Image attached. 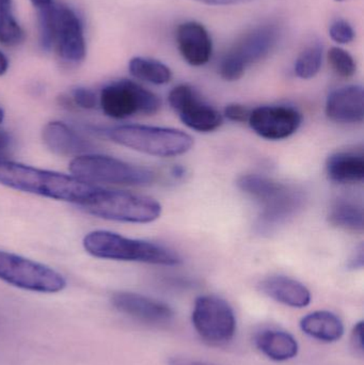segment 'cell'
I'll list each match as a JSON object with an SVG mask.
<instances>
[{"instance_id": "30", "label": "cell", "mask_w": 364, "mask_h": 365, "mask_svg": "<svg viewBox=\"0 0 364 365\" xmlns=\"http://www.w3.org/2000/svg\"><path fill=\"white\" fill-rule=\"evenodd\" d=\"M352 344L354 349L360 354H363V322H359L354 327L352 334Z\"/></svg>"}, {"instance_id": "28", "label": "cell", "mask_w": 364, "mask_h": 365, "mask_svg": "<svg viewBox=\"0 0 364 365\" xmlns=\"http://www.w3.org/2000/svg\"><path fill=\"white\" fill-rule=\"evenodd\" d=\"M355 36L354 28L345 19H337L329 27V36L338 44H350L355 40Z\"/></svg>"}, {"instance_id": "20", "label": "cell", "mask_w": 364, "mask_h": 365, "mask_svg": "<svg viewBox=\"0 0 364 365\" xmlns=\"http://www.w3.org/2000/svg\"><path fill=\"white\" fill-rule=\"evenodd\" d=\"M256 345L263 355L277 362L293 359L299 351L296 339L282 330H263L256 336Z\"/></svg>"}, {"instance_id": "17", "label": "cell", "mask_w": 364, "mask_h": 365, "mask_svg": "<svg viewBox=\"0 0 364 365\" xmlns=\"http://www.w3.org/2000/svg\"><path fill=\"white\" fill-rule=\"evenodd\" d=\"M177 43L180 53L189 66H205L213 55L211 36L207 28L198 21L181 24L177 29Z\"/></svg>"}, {"instance_id": "15", "label": "cell", "mask_w": 364, "mask_h": 365, "mask_svg": "<svg viewBox=\"0 0 364 365\" xmlns=\"http://www.w3.org/2000/svg\"><path fill=\"white\" fill-rule=\"evenodd\" d=\"M42 140L45 147L59 156H77L91 153L94 145L66 122L51 121L43 126Z\"/></svg>"}, {"instance_id": "39", "label": "cell", "mask_w": 364, "mask_h": 365, "mask_svg": "<svg viewBox=\"0 0 364 365\" xmlns=\"http://www.w3.org/2000/svg\"><path fill=\"white\" fill-rule=\"evenodd\" d=\"M336 1H345V0H336Z\"/></svg>"}, {"instance_id": "11", "label": "cell", "mask_w": 364, "mask_h": 365, "mask_svg": "<svg viewBox=\"0 0 364 365\" xmlns=\"http://www.w3.org/2000/svg\"><path fill=\"white\" fill-rule=\"evenodd\" d=\"M192 321L197 334L209 344H227L236 332L234 310L228 302L218 296L203 295L197 298Z\"/></svg>"}, {"instance_id": "12", "label": "cell", "mask_w": 364, "mask_h": 365, "mask_svg": "<svg viewBox=\"0 0 364 365\" xmlns=\"http://www.w3.org/2000/svg\"><path fill=\"white\" fill-rule=\"evenodd\" d=\"M171 108L190 130L198 133H212L222 125V113L201 98L189 85H179L168 96Z\"/></svg>"}, {"instance_id": "29", "label": "cell", "mask_w": 364, "mask_h": 365, "mask_svg": "<svg viewBox=\"0 0 364 365\" xmlns=\"http://www.w3.org/2000/svg\"><path fill=\"white\" fill-rule=\"evenodd\" d=\"M250 111L251 110H249L244 105L234 103V104L226 106L222 117L226 118L229 121L235 122V123H245L249 119Z\"/></svg>"}, {"instance_id": "31", "label": "cell", "mask_w": 364, "mask_h": 365, "mask_svg": "<svg viewBox=\"0 0 364 365\" xmlns=\"http://www.w3.org/2000/svg\"><path fill=\"white\" fill-rule=\"evenodd\" d=\"M364 249L363 245L358 247L355 251L353 257H350V263H348V266H350L352 269H361L363 267L364 264Z\"/></svg>"}, {"instance_id": "21", "label": "cell", "mask_w": 364, "mask_h": 365, "mask_svg": "<svg viewBox=\"0 0 364 365\" xmlns=\"http://www.w3.org/2000/svg\"><path fill=\"white\" fill-rule=\"evenodd\" d=\"M301 328L310 338L325 343L337 342L345 331L342 319L329 311H316L306 315L301 319Z\"/></svg>"}, {"instance_id": "27", "label": "cell", "mask_w": 364, "mask_h": 365, "mask_svg": "<svg viewBox=\"0 0 364 365\" xmlns=\"http://www.w3.org/2000/svg\"><path fill=\"white\" fill-rule=\"evenodd\" d=\"M68 101H70L77 108L83 110H93L98 107V96L90 88H74Z\"/></svg>"}, {"instance_id": "2", "label": "cell", "mask_w": 364, "mask_h": 365, "mask_svg": "<svg viewBox=\"0 0 364 365\" xmlns=\"http://www.w3.org/2000/svg\"><path fill=\"white\" fill-rule=\"evenodd\" d=\"M237 186L260 206L259 231L267 233L294 218L305 205L301 189L263 175H244Z\"/></svg>"}, {"instance_id": "16", "label": "cell", "mask_w": 364, "mask_h": 365, "mask_svg": "<svg viewBox=\"0 0 364 365\" xmlns=\"http://www.w3.org/2000/svg\"><path fill=\"white\" fill-rule=\"evenodd\" d=\"M325 113L331 121L339 124H360L364 120V90L350 85L331 92Z\"/></svg>"}, {"instance_id": "18", "label": "cell", "mask_w": 364, "mask_h": 365, "mask_svg": "<svg viewBox=\"0 0 364 365\" xmlns=\"http://www.w3.org/2000/svg\"><path fill=\"white\" fill-rule=\"evenodd\" d=\"M260 289L271 299L291 308H305L311 302L308 287L290 277H267L260 283Z\"/></svg>"}, {"instance_id": "26", "label": "cell", "mask_w": 364, "mask_h": 365, "mask_svg": "<svg viewBox=\"0 0 364 365\" xmlns=\"http://www.w3.org/2000/svg\"><path fill=\"white\" fill-rule=\"evenodd\" d=\"M25 40V31L14 14L0 17V44L14 47Z\"/></svg>"}, {"instance_id": "10", "label": "cell", "mask_w": 364, "mask_h": 365, "mask_svg": "<svg viewBox=\"0 0 364 365\" xmlns=\"http://www.w3.org/2000/svg\"><path fill=\"white\" fill-rule=\"evenodd\" d=\"M98 107L109 119L125 120L137 115H155L160 110L162 100L136 81L120 79L103 87Z\"/></svg>"}, {"instance_id": "5", "label": "cell", "mask_w": 364, "mask_h": 365, "mask_svg": "<svg viewBox=\"0 0 364 365\" xmlns=\"http://www.w3.org/2000/svg\"><path fill=\"white\" fill-rule=\"evenodd\" d=\"M105 133L113 143L154 158H177L189 152L194 145L187 133L162 126L122 124Z\"/></svg>"}, {"instance_id": "36", "label": "cell", "mask_w": 364, "mask_h": 365, "mask_svg": "<svg viewBox=\"0 0 364 365\" xmlns=\"http://www.w3.org/2000/svg\"><path fill=\"white\" fill-rule=\"evenodd\" d=\"M10 62L4 51H0V77L4 76L8 72Z\"/></svg>"}, {"instance_id": "13", "label": "cell", "mask_w": 364, "mask_h": 365, "mask_svg": "<svg viewBox=\"0 0 364 365\" xmlns=\"http://www.w3.org/2000/svg\"><path fill=\"white\" fill-rule=\"evenodd\" d=\"M251 130L266 140H284L294 135L303 123V115L292 106L266 105L250 111Z\"/></svg>"}, {"instance_id": "9", "label": "cell", "mask_w": 364, "mask_h": 365, "mask_svg": "<svg viewBox=\"0 0 364 365\" xmlns=\"http://www.w3.org/2000/svg\"><path fill=\"white\" fill-rule=\"evenodd\" d=\"M0 280L24 291L60 293L68 281L55 268L29 257L0 250Z\"/></svg>"}, {"instance_id": "22", "label": "cell", "mask_w": 364, "mask_h": 365, "mask_svg": "<svg viewBox=\"0 0 364 365\" xmlns=\"http://www.w3.org/2000/svg\"><path fill=\"white\" fill-rule=\"evenodd\" d=\"M331 225L350 232H363L364 229L363 207L350 199H339L331 205L328 212Z\"/></svg>"}, {"instance_id": "1", "label": "cell", "mask_w": 364, "mask_h": 365, "mask_svg": "<svg viewBox=\"0 0 364 365\" xmlns=\"http://www.w3.org/2000/svg\"><path fill=\"white\" fill-rule=\"evenodd\" d=\"M0 185L58 201L83 205L100 187L72 175L0 158Z\"/></svg>"}, {"instance_id": "32", "label": "cell", "mask_w": 364, "mask_h": 365, "mask_svg": "<svg viewBox=\"0 0 364 365\" xmlns=\"http://www.w3.org/2000/svg\"><path fill=\"white\" fill-rule=\"evenodd\" d=\"M194 1L202 2L209 6H234V4H249L256 0H194Z\"/></svg>"}, {"instance_id": "8", "label": "cell", "mask_w": 364, "mask_h": 365, "mask_svg": "<svg viewBox=\"0 0 364 365\" xmlns=\"http://www.w3.org/2000/svg\"><path fill=\"white\" fill-rule=\"evenodd\" d=\"M281 29L277 24L267 23L246 32L227 51L219 64V74L226 81H236L252 64L265 59L277 46Z\"/></svg>"}, {"instance_id": "35", "label": "cell", "mask_w": 364, "mask_h": 365, "mask_svg": "<svg viewBox=\"0 0 364 365\" xmlns=\"http://www.w3.org/2000/svg\"><path fill=\"white\" fill-rule=\"evenodd\" d=\"M14 14L13 13V0H0V16Z\"/></svg>"}, {"instance_id": "25", "label": "cell", "mask_w": 364, "mask_h": 365, "mask_svg": "<svg viewBox=\"0 0 364 365\" xmlns=\"http://www.w3.org/2000/svg\"><path fill=\"white\" fill-rule=\"evenodd\" d=\"M327 60L336 74L343 78H350L357 71L354 57L341 47H331L327 53Z\"/></svg>"}, {"instance_id": "23", "label": "cell", "mask_w": 364, "mask_h": 365, "mask_svg": "<svg viewBox=\"0 0 364 365\" xmlns=\"http://www.w3.org/2000/svg\"><path fill=\"white\" fill-rule=\"evenodd\" d=\"M128 71L134 78L156 86L170 83L173 76L172 71L164 62L140 56L130 60Z\"/></svg>"}, {"instance_id": "4", "label": "cell", "mask_w": 364, "mask_h": 365, "mask_svg": "<svg viewBox=\"0 0 364 365\" xmlns=\"http://www.w3.org/2000/svg\"><path fill=\"white\" fill-rule=\"evenodd\" d=\"M83 246L85 252L98 259L162 266L182 264V257L172 249L107 230H95L85 234Z\"/></svg>"}, {"instance_id": "6", "label": "cell", "mask_w": 364, "mask_h": 365, "mask_svg": "<svg viewBox=\"0 0 364 365\" xmlns=\"http://www.w3.org/2000/svg\"><path fill=\"white\" fill-rule=\"evenodd\" d=\"M80 207L98 218L137 225L154 222L162 212V204L149 195L102 187Z\"/></svg>"}, {"instance_id": "38", "label": "cell", "mask_w": 364, "mask_h": 365, "mask_svg": "<svg viewBox=\"0 0 364 365\" xmlns=\"http://www.w3.org/2000/svg\"><path fill=\"white\" fill-rule=\"evenodd\" d=\"M4 119H6V113H4V108L0 106V125L4 123Z\"/></svg>"}, {"instance_id": "34", "label": "cell", "mask_w": 364, "mask_h": 365, "mask_svg": "<svg viewBox=\"0 0 364 365\" xmlns=\"http://www.w3.org/2000/svg\"><path fill=\"white\" fill-rule=\"evenodd\" d=\"M12 147V138L6 130L0 128V154L8 151Z\"/></svg>"}, {"instance_id": "14", "label": "cell", "mask_w": 364, "mask_h": 365, "mask_svg": "<svg viewBox=\"0 0 364 365\" xmlns=\"http://www.w3.org/2000/svg\"><path fill=\"white\" fill-rule=\"evenodd\" d=\"M111 304L119 312L153 325L169 323L175 317L168 304L132 292H117L111 296Z\"/></svg>"}, {"instance_id": "7", "label": "cell", "mask_w": 364, "mask_h": 365, "mask_svg": "<svg viewBox=\"0 0 364 365\" xmlns=\"http://www.w3.org/2000/svg\"><path fill=\"white\" fill-rule=\"evenodd\" d=\"M68 169L74 177L94 185L141 187L156 181L152 169L93 152L73 158Z\"/></svg>"}, {"instance_id": "24", "label": "cell", "mask_w": 364, "mask_h": 365, "mask_svg": "<svg viewBox=\"0 0 364 365\" xmlns=\"http://www.w3.org/2000/svg\"><path fill=\"white\" fill-rule=\"evenodd\" d=\"M324 47L321 43L314 42L306 47L297 57L294 64V72L301 79H312L320 73L323 66Z\"/></svg>"}, {"instance_id": "19", "label": "cell", "mask_w": 364, "mask_h": 365, "mask_svg": "<svg viewBox=\"0 0 364 365\" xmlns=\"http://www.w3.org/2000/svg\"><path fill=\"white\" fill-rule=\"evenodd\" d=\"M329 179L339 184H358L364 180V156L352 151L336 152L326 162Z\"/></svg>"}, {"instance_id": "37", "label": "cell", "mask_w": 364, "mask_h": 365, "mask_svg": "<svg viewBox=\"0 0 364 365\" xmlns=\"http://www.w3.org/2000/svg\"><path fill=\"white\" fill-rule=\"evenodd\" d=\"M32 6L34 8L38 9V10H41V9L47 8V6H51V4L55 2V0H30Z\"/></svg>"}, {"instance_id": "33", "label": "cell", "mask_w": 364, "mask_h": 365, "mask_svg": "<svg viewBox=\"0 0 364 365\" xmlns=\"http://www.w3.org/2000/svg\"><path fill=\"white\" fill-rule=\"evenodd\" d=\"M169 365H217L199 360L188 359V358H173L169 361Z\"/></svg>"}, {"instance_id": "3", "label": "cell", "mask_w": 364, "mask_h": 365, "mask_svg": "<svg viewBox=\"0 0 364 365\" xmlns=\"http://www.w3.org/2000/svg\"><path fill=\"white\" fill-rule=\"evenodd\" d=\"M38 11L40 44L46 51H55L66 63L79 64L87 56L85 27L76 11L56 4Z\"/></svg>"}]
</instances>
